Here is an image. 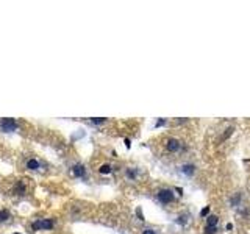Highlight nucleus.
<instances>
[{
    "instance_id": "1",
    "label": "nucleus",
    "mask_w": 250,
    "mask_h": 234,
    "mask_svg": "<svg viewBox=\"0 0 250 234\" xmlns=\"http://www.w3.org/2000/svg\"><path fill=\"white\" fill-rule=\"evenodd\" d=\"M0 128H2V131H5V133L16 131L17 130V122L14 119H3L2 122H0Z\"/></svg>"
},
{
    "instance_id": "2",
    "label": "nucleus",
    "mask_w": 250,
    "mask_h": 234,
    "mask_svg": "<svg viewBox=\"0 0 250 234\" xmlns=\"http://www.w3.org/2000/svg\"><path fill=\"white\" fill-rule=\"evenodd\" d=\"M158 200H160L161 203L167 204V203L174 201V192H172V190H169V189H163V190H160V192H158Z\"/></svg>"
},
{
    "instance_id": "3",
    "label": "nucleus",
    "mask_w": 250,
    "mask_h": 234,
    "mask_svg": "<svg viewBox=\"0 0 250 234\" xmlns=\"http://www.w3.org/2000/svg\"><path fill=\"white\" fill-rule=\"evenodd\" d=\"M53 222L52 220H38L33 223V229H52Z\"/></svg>"
},
{
    "instance_id": "4",
    "label": "nucleus",
    "mask_w": 250,
    "mask_h": 234,
    "mask_svg": "<svg viewBox=\"0 0 250 234\" xmlns=\"http://www.w3.org/2000/svg\"><path fill=\"white\" fill-rule=\"evenodd\" d=\"M167 150L169 152H178L180 150V142L177 139H169L167 141Z\"/></svg>"
},
{
    "instance_id": "5",
    "label": "nucleus",
    "mask_w": 250,
    "mask_h": 234,
    "mask_svg": "<svg viewBox=\"0 0 250 234\" xmlns=\"http://www.w3.org/2000/svg\"><path fill=\"white\" fill-rule=\"evenodd\" d=\"M72 172H74V175H75V176H83V175H84V167H83V166H80V164H77V166H74Z\"/></svg>"
},
{
    "instance_id": "6",
    "label": "nucleus",
    "mask_w": 250,
    "mask_h": 234,
    "mask_svg": "<svg viewBox=\"0 0 250 234\" xmlns=\"http://www.w3.org/2000/svg\"><path fill=\"white\" fill-rule=\"evenodd\" d=\"M27 169H30V170H38V169H39L38 159H30V161L27 162Z\"/></svg>"
},
{
    "instance_id": "7",
    "label": "nucleus",
    "mask_w": 250,
    "mask_h": 234,
    "mask_svg": "<svg viewBox=\"0 0 250 234\" xmlns=\"http://www.w3.org/2000/svg\"><path fill=\"white\" fill-rule=\"evenodd\" d=\"M99 172H100L102 175H108V173H111V166H109V164H103Z\"/></svg>"
},
{
    "instance_id": "8",
    "label": "nucleus",
    "mask_w": 250,
    "mask_h": 234,
    "mask_svg": "<svg viewBox=\"0 0 250 234\" xmlns=\"http://www.w3.org/2000/svg\"><path fill=\"white\" fill-rule=\"evenodd\" d=\"M206 222H208V226H216V225H217V222H219V218H217L216 215H209Z\"/></svg>"
},
{
    "instance_id": "9",
    "label": "nucleus",
    "mask_w": 250,
    "mask_h": 234,
    "mask_svg": "<svg viewBox=\"0 0 250 234\" xmlns=\"http://www.w3.org/2000/svg\"><path fill=\"white\" fill-rule=\"evenodd\" d=\"M8 218H10V212H8L7 209L0 211V222H5V220H8Z\"/></svg>"
},
{
    "instance_id": "10",
    "label": "nucleus",
    "mask_w": 250,
    "mask_h": 234,
    "mask_svg": "<svg viewBox=\"0 0 250 234\" xmlns=\"http://www.w3.org/2000/svg\"><path fill=\"white\" fill-rule=\"evenodd\" d=\"M183 173H186V175H192L194 173V166H183Z\"/></svg>"
},
{
    "instance_id": "11",
    "label": "nucleus",
    "mask_w": 250,
    "mask_h": 234,
    "mask_svg": "<svg viewBox=\"0 0 250 234\" xmlns=\"http://www.w3.org/2000/svg\"><path fill=\"white\" fill-rule=\"evenodd\" d=\"M127 176H128L130 180H135V178H136V170H132V169H128V170H127Z\"/></svg>"
},
{
    "instance_id": "12",
    "label": "nucleus",
    "mask_w": 250,
    "mask_h": 234,
    "mask_svg": "<svg viewBox=\"0 0 250 234\" xmlns=\"http://www.w3.org/2000/svg\"><path fill=\"white\" fill-rule=\"evenodd\" d=\"M216 231H217L216 226H206V228H205V232H206V234H214Z\"/></svg>"
},
{
    "instance_id": "13",
    "label": "nucleus",
    "mask_w": 250,
    "mask_h": 234,
    "mask_svg": "<svg viewBox=\"0 0 250 234\" xmlns=\"http://www.w3.org/2000/svg\"><path fill=\"white\" fill-rule=\"evenodd\" d=\"M208 212H209V206L203 208V209H202V212H200V215H203V217H205V215H208Z\"/></svg>"
},
{
    "instance_id": "14",
    "label": "nucleus",
    "mask_w": 250,
    "mask_h": 234,
    "mask_svg": "<svg viewBox=\"0 0 250 234\" xmlns=\"http://www.w3.org/2000/svg\"><path fill=\"white\" fill-rule=\"evenodd\" d=\"M105 120H106V119H103V117H99V119H92L94 124H103Z\"/></svg>"
},
{
    "instance_id": "15",
    "label": "nucleus",
    "mask_w": 250,
    "mask_h": 234,
    "mask_svg": "<svg viewBox=\"0 0 250 234\" xmlns=\"http://www.w3.org/2000/svg\"><path fill=\"white\" fill-rule=\"evenodd\" d=\"M231 133H233V128H228V130H227V133L224 134V139H227V138H228V136H230Z\"/></svg>"
},
{
    "instance_id": "16",
    "label": "nucleus",
    "mask_w": 250,
    "mask_h": 234,
    "mask_svg": "<svg viewBox=\"0 0 250 234\" xmlns=\"http://www.w3.org/2000/svg\"><path fill=\"white\" fill-rule=\"evenodd\" d=\"M142 234H156L153 229H150V228H147V229H144V232Z\"/></svg>"
},
{
    "instance_id": "17",
    "label": "nucleus",
    "mask_w": 250,
    "mask_h": 234,
    "mask_svg": "<svg viewBox=\"0 0 250 234\" xmlns=\"http://www.w3.org/2000/svg\"><path fill=\"white\" fill-rule=\"evenodd\" d=\"M164 124H166V120H164V119H160V120L156 122V127H161V125H164Z\"/></svg>"
},
{
    "instance_id": "18",
    "label": "nucleus",
    "mask_w": 250,
    "mask_h": 234,
    "mask_svg": "<svg viewBox=\"0 0 250 234\" xmlns=\"http://www.w3.org/2000/svg\"><path fill=\"white\" fill-rule=\"evenodd\" d=\"M136 214H138L139 220H144V217H142V212H141V209H138V211H136Z\"/></svg>"
},
{
    "instance_id": "19",
    "label": "nucleus",
    "mask_w": 250,
    "mask_h": 234,
    "mask_svg": "<svg viewBox=\"0 0 250 234\" xmlns=\"http://www.w3.org/2000/svg\"><path fill=\"white\" fill-rule=\"evenodd\" d=\"M178 223H180V225H185V217H180V218H178Z\"/></svg>"
},
{
    "instance_id": "20",
    "label": "nucleus",
    "mask_w": 250,
    "mask_h": 234,
    "mask_svg": "<svg viewBox=\"0 0 250 234\" xmlns=\"http://www.w3.org/2000/svg\"><path fill=\"white\" fill-rule=\"evenodd\" d=\"M125 145H127V147L130 148V139H125Z\"/></svg>"
},
{
    "instance_id": "21",
    "label": "nucleus",
    "mask_w": 250,
    "mask_h": 234,
    "mask_svg": "<svg viewBox=\"0 0 250 234\" xmlns=\"http://www.w3.org/2000/svg\"><path fill=\"white\" fill-rule=\"evenodd\" d=\"M16 234H17V232H16Z\"/></svg>"
}]
</instances>
